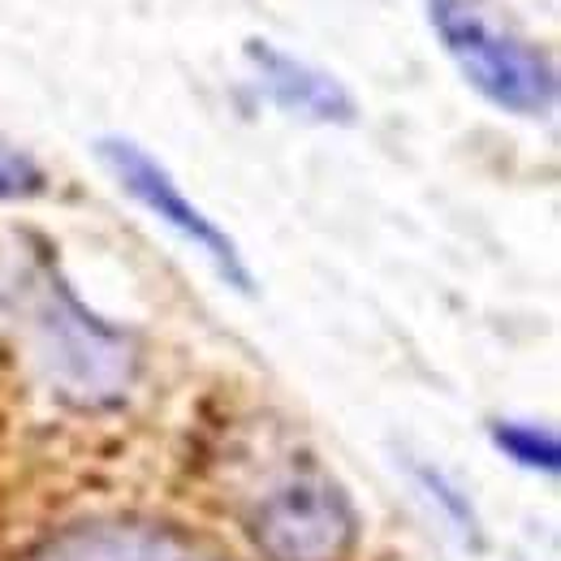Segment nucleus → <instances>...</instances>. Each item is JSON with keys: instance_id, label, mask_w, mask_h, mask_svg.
Here are the masks:
<instances>
[{"instance_id": "8", "label": "nucleus", "mask_w": 561, "mask_h": 561, "mask_svg": "<svg viewBox=\"0 0 561 561\" xmlns=\"http://www.w3.org/2000/svg\"><path fill=\"white\" fill-rule=\"evenodd\" d=\"M44 186H48L44 164H39L26 147L0 139V204L35 199V195H44Z\"/></svg>"}, {"instance_id": "4", "label": "nucleus", "mask_w": 561, "mask_h": 561, "mask_svg": "<svg viewBox=\"0 0 561 561\" xmlns=\"http://www.w3.org/2000/svg\"><path fill=\"white\" fill-rule=\"evenodd\" d=\"M255 545L277 561H337L354 536V518L324 476L302 471L280 480L255 505Z\"/></svg>"}, {"instance_id": "7", "label": "nucleus", "mask_w": 561, "mask_h": 561, "mask_svg": "<svg viewBox=\"0 0 561 561\" xmlns=\"http://www.w3.org/2000/svg\"><path fill=\"white\" fill-rule=\"evenodd\" d=\"M492 440L505 458H514L518 467L527 471H540V476H558L561 467V449L558 436L549 427H536V423H492Z\"/></svg>"}, {"instance_id": "1", "label": "nucleus", "mask_w": 561, "mask_h": 561, "mask_svg": "<svg viewBox=\"0 0 561 561\" xmlns=\"http://www.w3.org/2000/svg\"><path fill=\"white\" fill-rule=\"evenodd\" d=\"M423 4L445 57L458 66L476 95H484L492 108L510 117L553 113L558 70L540 44L496 22L480 0H423Z\"/></svg>"}, {"instance_id": "6", "label": "nucleus", "mask_w": 561, "mask_h": 561, "mask_svg": "<svg viewBox=\"0 0 561 561\" xmlns=\"http://www.w3.org/2000/svg\"><path fill=\"white\" fill-rule=\"evenodd\" d=\"M44 561H199L173 545L147 540V536H82L73 545L53 549Z\"/></svg>"}, {"instance_id": "2", "label": "nucleus", "mask_w": 561, "mask_h": 561, "mask_svg": "<svg viewBox=\"0 0 561 561\" xmlns=\"http://www.w3.org/2000/svg\"><path fill=\"white\" fill-rule=\"evenodd\" d=\"M95 160L104 164V173L117 182V191L126 199H135L151 220H160L169 233H178L186 247H195L229 289L255 294V277H251L238 242L229 238V229H220L147 147H139L126 135H104V139H95Z\"/></svg>"}, {"instance_id": "3", "label": "nucleus", "mask_w": 561, "mask_h": 561, "mask_svg": "<svg viewBox=\"0 0 561 561\" xmlns=\"http://www.w3.org/2000/svg\"><path fill=\"white\" fill-rule=\"evenodd\" d=\"M35 342L61 385L82 398H113L130 380V346L122 333L100 324L57 277L39 280L35 298Z\"/></svg>"}, {"instance_id": "5", "label": "nucleus", "mask_w": 561, "mask_h": 561, "mask_svg": "<svg viewBox=\"0 0 561 561\" xmlns=\"http://www.w3.org/2000/svg\"><path fill=\"white\" fill-rule=\"evenodd\" d=\"M242 53L255 70L260 91L280 113L316 122V126H354L358 122V104H354L351 87L342 78H333L329 70L285 53L273 39H260V35H251Z\"/></svg>"}]
</instances>
